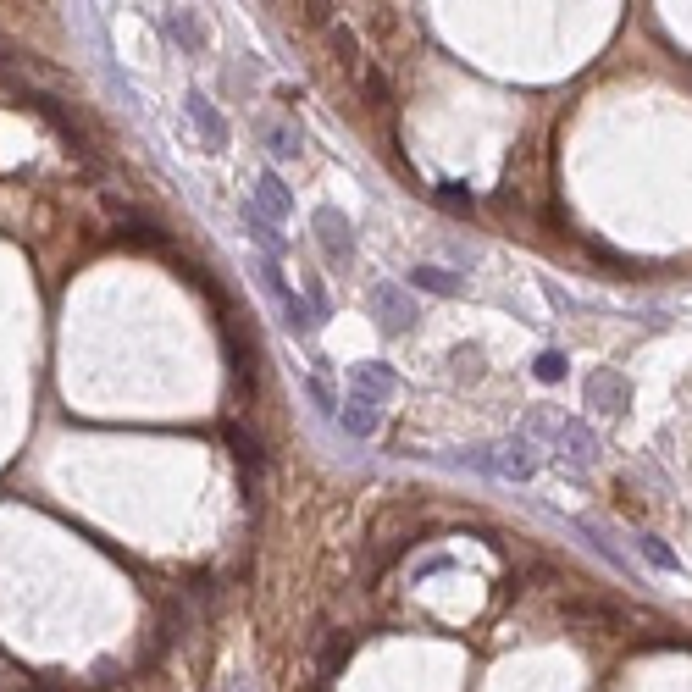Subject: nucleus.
<instances>
[{
	"label": "nucleus",
	"mask_w": 692,
	"mask_h": 692,
	"mask_svg": "<svg viewBox=\"0 0 692 692\" xmlns=\"http://www.w3.org/2000/svg\"><path fill=\"white\" fill-rule=\"evenodd\" d=\"M454 466H477V471H488V477H499V482H532L543 460H537V443L526 438V432H515V438L493 443V449L454 454Z\"/></svg>",
	"instance_id": "nucleus-1"
},
{
	"label": "nucleus",
	"mask_w": 692,
	"mask_h": 692,
	"mask_svg": "<svg viewBox=\"0 0 692 692\" xmlns=\"http://www.w3.org/2000/svg\"><path fill=\"white\" fill-rule=\"evenodd\" d=\"M316 239H322L327 261H338V266L355 261V233H349V216H344V211L322 205V211H316Z\"/></svg>",
	"instance_id": "nucleus-2"
},
{
	"label": "nucleus",
	"mask_w": 692,
	"mask_h": 692,
	"mask_svg": "<svg viewBox=\"0 0 692 692\" xmlns=\"http://www.w3.org/2000/svg\"><path fill=\"white\" fill-rule=\"evenodd\" d=\"M587 405L604 410V416H626L632 410V382L621 371H593L587 377Z\"/></svg>",
	"instance_id": "nucleus-3"
},
{
	"label": "nucleus",
	"mask_w": 692,
	"mask_h": 692,
	"mask_svg": "<svg viewBox=\"0 0 692 692\" xmlns=\"http://www.w3.org/2000/svg\"><path fill=\"white\" fill-rule=\"evenodd\" d=\"M349 388H355V399H366V405H382V399L399 388V377L388 366H377V360H360V366H349Z\"/></svg>",
	"instance_id": "nucleus-4"
},
{
	"label": "nucleus",
	"mask_w": 692,
	"mask_h": 692,
	"mask_svg": "<svg viewBox=\"0 0 692 692\" xmlns=\"http://www.w3.org/2000/svg\"><path fill=\"white\" fill-rule=\"evenodd\" d=\"M371 311H377V327L405 333V327L416 322V299H410L405 288H377V294H371Z\"/></svg>",
	"instance_id": "nucleus-5"
},
{
	"label": "nucleus",
	"mask_w": 692,
	"mask_h": 692,
	"mask_svg": "<svg viewBox=\"0 0 692 692\" xmlns=\"http://www.w3.org/2000/svg\"><path fill=\"white\" fill-rule=\"evenodd\" d=\"M250 211H255V216H266V222H272V227L283 222L288 211H294V194H288L283 183H277V172H266V178L255 183V200H250Z\"/></svg>",
	"instance_id": "nucleus-6"
},
{
	"label": "nucleus",
	"mask_w": 692,
	"mask_h": 692,
	"mask_svg": "<svg viewBox=\"0 0 692 692\" xmlns=\"http://www.w3.org/2000/svg\"><path fill=\"white\" fill-rule=\"evenodd\" d=\"M189 122H194V128H200L205 150H222V144H227V122H222V111H216L211 100L200 95V89H194V95H189Z\"/></svg>",
	"instance_id": "nucleus-7"
},
{
	"label": "nucleus",
	"mask_w": 692,
	"mask_h": 692,
	"mask_svg": "<svg viewBox=\"0 0 692 692\" xmlns=\"http://www.w3.org/2000/svg\"><path fill=\"white\" fill-rule=\"evenodd\" d=\"M554 443L565 449V460H571V466H587V460L598 454V438L582 427V421H554Z\"/></svg>",
	"instance_id": "nucleus-8"
},
{
	"label": "nucleus",
	"mask_w": 692,
	"mask_h": 692,
	"mask_svg": "<svg viewBox=\"0 0 692 692\" xmlns=\"http://www.w3.org/2000/svg\"><path fill=\"white\" fill-rule=\"evenodd\" d=\"M410 288H421V294H443V299H454L460 294V277L449 272V266H416V272H410Z\"/></svg>",
	"instance_id": "nucleus-9"
},
{
	"label": "nucleus",
	"mask_w": 692,
	"mask_h": 692,
	"mask_svg": "<svg viewBox=\"0 0 692 692\" xmlns=\"http://www.w3.org/2000/svg\"><path fill=\"white\" fill-rule=\"evenodd\" d=\"M338 427H344L349 438H371V432H377V405H366V399L338 405Z\"/></svg>",
	"instance_id": "nucleus-10"
},
{
	"label": "nucleus",
	"mask_w": 692,
	"mask_h": 692,
	"mask_svg": "<svg viewBox=\"0 0 692 692\" xmlns=\"http://www.w3.org/2000/svg\"><path fill=\"white\" fill-rule=\"evenodd\" d=\"M222 438L233 443V454H239V460H244V466H250V471H261V466H266V449H261V438H255V432H244L239 421H227V427H222Z\"/></svg>",
	"instance_id": "nucleus-11"
},
{
	"label": "nucleus",
	"mask_w": 692,
	"mask_h": 692,
	"mask_svg": "<svg viewBox=\"0 0 692 692\" xmlns=\"http://www.w3.org/2000/svg\"><path fill=\"white\" fill-rule=\"evenodd\" d=\"M244 227H250V233H255V244H261V250H266V261H277V255H283V233H277V227L266 222V216H255L250 205H244Z\"/></svg>",
	"instance_id": "nucleus-12"
},
{
	"label": "nucleus",
	"mask_w": 692,
	"mask_h": 692,
	"mask_svg": "<svg viewBox=\"0 0 692 692\" xmlns=\"http://www.w3.org/2000/svg\"><path fill=\"white\" fill-rule=\"evenodd\" d=\"M161 28H167L172 39H183V45H189V50H200V45H205V28L194 23L189 12H167V17H161Z\"/></svg>",
	"instance_id": "nucleus-13"
},
{
	"label": "nucleus",
	"mask_w": 692,
	"mask_h": 692,
	"mask_svg": "<svg viewBox=\"0 0 692 692\" xmlns=\"http://www.w3.org/2000/svg\"><path fill=\"white\" fill-rule=\"evenodd\" d=\"M565 366H571V360H565L560 349H543L532 371H537V382H560V377H565Z\"/></svg>",
	"instance_id": "nucleus-14"
},
{
	"label": "nucleus",
	"mask_w": 692,
	"mask_h": 692,
	"mask_svg": "<svg viewBox=\"0 0 692 692\" xmlns=\"http://www.w3.org/2000/svg\"><path fill=\"white\" fill-rule=\"evenodd\" d=\"M637 549H643V554H648V560H654V565H659V571H676V565H681V560H676V554H670V549H665V543H659V537H648V532H643V537H637Z\"/></svg>",
	"instance_id": "nucleus-15"
},
{
	"label": "nucleus",
	"mask_w": 692,
	"mask_h": 692,
	"mask_svg": "<svg viewBox=\"0 0 692 692\" xmlns=\"http://www.w3.org/2000/svg\"><path fill=\"white\" fill-rule=\"evenodd\" d=\"M438 194V205H449V211H471V194L460 189V183H443V189H432Z\"/></svg>",
	"instance_id": "nucleus-16"
},
{
	"label": "nucleus",
	"mask_w": 692,
	"mask_h": 692,
	"mask_svg": "<svg viewBox=\"0 0 692 692\" xmlns=\"http://www.w3.org/2000/svg\"><path fill=\"white\" fill-rule=\"evenodd\" d=\"M299 150V133H288V128H272V156H294Z\"/></svg>",
	"instance_id": "nucleus-17"
}]
</instances>
